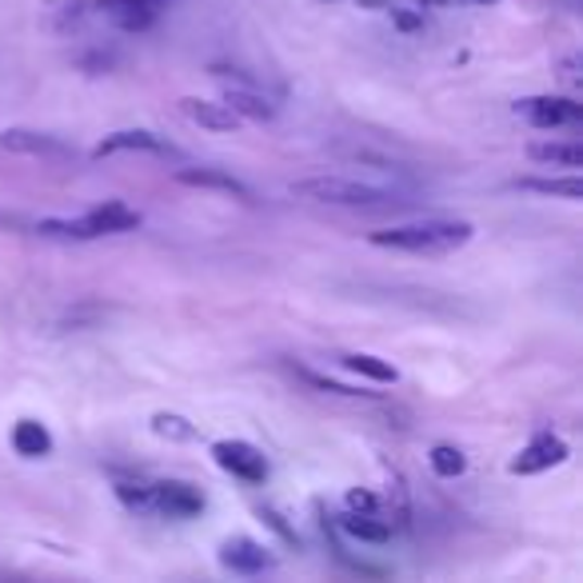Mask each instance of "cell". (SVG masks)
<instances>
[{
  "label": "cell",
  "mask_w": 583,
  "mask_h": 583,
  "mask_svg": "<svg viewBox=\"0 0 583 583\" xmlns=\"http://www.w3.org/2000/svg\"><path fill=\"white\" fill-rule=\"evenodd\" d=\"M340 364H344L347 372L376 380V384H396V380H400V372L392 368V364L380 360V356H368V352H352V356H344Z\"/></svg>",
  "instance_id": "cell-18"
},
{
  "label": "cell",
  "mask_w": 583,
  "mask_h": 583,
  "mask_svg": "<svg viewBox=\"0 0 583 583\" xmlns=\"http://www.w3.org/2000/svg\"><path fill=\"white\" fill-rule=\"evenodd\" d=\"M220 563L228 571H237V575H261L264 568H273V556L264 552V544L237 535V540L220 544Z\"/></svg>",
  "instance_id": "cell-9"
},
{
  "label": "cell",
  "mask_w": 583,
  "mask_h": 583,
  "mask_svg": "<svg viewBox=\"0 0 583 583\" xmlns=\"http://www.w3.org/2000/svg\"><path fill=\"white\" fill-rule=\"evenodd\" d=\"M0 149L16 152V156H37V161H68L73 149L61 144L49 132H33V128H4L0 132Z\"/></svg>",
  "instance_id": "cell-6"
},
{
  "label": "cell",
  "mask_w": 583,
  "mask_h": 583,
  "mask_svg": "<svg viewBox=\"0 0 583 583\" xmlns=\"http://www.w3.org/2000/svg\"><path fill=\"white\" fill-rule=\"evenodd\" d=\"M516 112L535 128H571L583 121V104L568 97H528L516 104Z\"/></svg>",
  "instance_id": "cell-4"
},
{
  "label": "cell",
  "mask_w": 583,
  "mask_h": 583,
  "mask_svg": "<svg viewBox=\"0 0 583 583\" xmlns=\"http://www.w3.org/2000/svg\"><path fill=\"white\" fill-rule=\"evenodd\" d=\"M468 4H496V0H468Z\"/></svg>",
  "instance_id": "cell-26"
},
{
  "label": "cell",
  "mask_w": 583,
  "mask_h": 583,
  "mask_svg": "<svg viewBox=\"0 0 583 583\" xmlns=\"http://www.w3.org/2000/svg\"><path fill=\"white\" fill-rule=\"evenodd\" d=\"M520 188L528 192H540V197H563V200H583V180L580 176H563V180H535V176H523Z\"/></svg>",
  "instance_id": "cell-19"
},
{
  "label": "cell",
  "mask_w": 583,
  "mask_h": 583,
  "mask_svg": "<svg viewBox=\"0 0 583 583\" xmlns=\"http://www.w3.org/2000/svg\"><path fill=\"white\" fill-rule=\"evenodd\" d=\"M224 104L237 112L240 121H256V125H268V121H276V104H273V100L256 97V92H244V88H228Z\"/></svg>",
  "instance_id": "cell-16"
},
{
  "label": "cell",
  "mask_w": 583,
  "mask_h": 583,
  "mask_svg": "<svg viewBox=\"0 0 583 583\" xmlns=\"http://www.w3.org/2000/svg\"><path fill=\"white\" fill-rule=\"evenodd\" d=\"M292 192L316 204H344V208H372V204H388L392 192L364 180H347V176H304L292 185Z\"/></svg>",
  "instance_id": "cell-3"
},
{
  "label": "cell",
  "mask_w": 583,
  "mask_h": 583,
  "mask_svg": "<svg viewBox=\"0 0 583 583\" xmlns=\"http://www.w3.org/2000/svg\"><path fill=\"white\" fill-rule=\"evenodd\" d=\"M347 511H376L372 492H347Z\"/></svg>",
  "instance_id": "cell-23"
},
{
  "label": "cell",
  "mask_w": 583,
  "mask_h": 583,
  "mask_svg": "<svg viewBox=\"0 0 583 583\" xmlns=\"http://www.w3.org/2000/svg\"><path fill=\"white\" fill-rule=\"evenodd\" d=\"M180 112H185L192 125L208 128V132H237L240 116L224 100H200V97H185L180 100Z\"/></svg>",
  "instance_id": "cell-8"
},
{
  "label": "cell",
  "mask_w": 583,
  "mask_h": 583,
  "mask_svg": "<svg viewBox=\"0 0 583 583\" xmlns=\"http://www.w3.org/2000/svg\"><path fill=\"white\" fill-rule=\"evenodd\" d=\"M428 464H432V472L440 476V480H456V476H464V468H468L464 452L452 447V444H435L432 456H428Z\"/></svg>",
  "instance_id": "cell-21"
},
{
  "label": "cell",
  "mask_w": 583,
  "mask_h": 583,
  "mask_svg": "<svg viewBox=\"0 0 583 583\" xmlns=\"http://www.w3.org/2000/svg\"><path fill=\"white\" fill-rule=\"evenodd\" d=\"M137 224H140V212L112 200V204L92 208L80 220H40L37 232L40 237H64V240H97V237H116V232H132Z\"/></svg>",
  "instance_id": "cell-2"
},
{
  "label": "cell",
  "mask_w": 583,
  "mask_h": 583,
  "mask_svg": "<svg viewBox=\"0 0 583 583\" xmlns=\"http://www.w3.org/2000/svg\"><path fill=\"white\" fill-rule=\"evenodd\" d=\"M212 456H216V464H220L224 472L244 480V484H264L268 480L264 456L252 444H244V440H220V444H212Z\"/></svg>",
  "instance_id": "cell-5"
},
{
  "label": "cell",
  "mask_w": 583,
  "mask_h": 583,
  "mask_svg": "<svg viewBox=\"0 0 583 583\" xmlns=\"http://www.w3.org/2000/svg\"><path fill=\"white\" fill-rule=\"evenodd\" d=\"M176 180L188 188H212V192H228V197H240V200L252 197L237 176L220 173V168H176Z\"/></svg>",
  "instance_id": "cell-13"
},
{
  "label": "cell",
  "mask_w": 583,
  "mask_h": 583,
  "mask_svg": "<svg viewBox=\"0 0 583 583\" xmlns=\"http://www.w3.org/2000/svg\"><path fill=\"white\" fill-rule=\"evenodd\" d=\"M420 25H423V16H416V13H396V28H404V33H416Z\"/></svg>",
  "instance_id": "cell-25"
},
{
  "label": "cell",
  "mask_w": 583,
  "mask_h": 583,
  "mask_svg": "<svg viewBox=\"0 0 583 583\" xmlns=\"http://www.w3.org/2000/svg\"><path fill=\"white\" fill-rule=\"evenodd\" d=\"M116 152H156V156H173V149L164 144L156 132H144V128H125V132H112V137H104L92 149V156L97 161H104V156H116Z\"/></svg>",
  "instance_id": "cell-10"
},
{
  "label": "cell",
  "mask_w": 583,
  "mask_h": 583,
  "mask_svg": "<svg viewBox=\"0 0 583 583\" xmlns=\"http://www.w3.org/2000/svg\"><path fill=\"white\" fill-rule=\"evenodd\" d=\"M97 9H104V13L125 28V33H144V28L156 21L161 0H100Z\"/></svg>",
  "instance_id": "cell-12"
},
{
  "label": "cell",
  "mask_w": 583,
  "mask_h": 583,
  "mask_svg": "<svg viewBox=\"0 0 583 583\" xmlns=\"http://www.w3.org/2000/svg\"><path fill=\"white\" fill-rule=\"evenodd\" d=\"M568 459V444L559 435H535L532 444L523 447L520 456L511 459V472L516 476H535L547 472V468H559Z\"/></svg>",
  "instance_id": "cell-7"
},
{
  "label": "cell",
  "mask_w": 583,
  "mask_h": 583,
  "mask_svg": "<svg viewBox=\"0 0 583 583\" xmlns=\"http://www.w3.org/2000/svg\"><path fill=\"white\" fill-rule=\"evenodd\" d=\"M152 432L161 435V440H173V444L197 440V428H192L185 416H176V411H156V416H152Z\"/></svg>",
  "instance_id": "cell-20"
},
{
  "label": "cell",
  "mask_w": 583,
  "mask_h": 583,
  "mask_svg": "<svg viewBox=\"0 0 583 583\" xmlns=\"http://www.w3.org/2000/svg\"><path fill=\"white\" fill-rule=\"evenodd\" d=\"M13 447L16 456L25 459H45L52 452V435L40 420H16L13 428Z\"/></svg>",
  "instance_id": "cell-15"
},
{
  "label": "cell",
  "mask_w": 583,
  "mask_h": 583,
  "mask_svg": "<svg viewBox=\"0 0 583 583\" xmlns=\"http://www.w3.org/2000/svg\"><path fill=\"white\" fill-rule=\"evenodd\" d=\"M528 156L535 164H552V168H580L583 164V149L580 144H571V140H535L528 144Z\"/></svg>",
  "instance_id": "cell-14"
},
{
  "label": "cell",
  "mask_w": 583,
  "mask_h": 583,
  "mask_svg": "<svg viewBox=\"0 0 583 583\" xmlns=\"http://www.w3.org/2000/svg\"><path fill=\"white\" fill-rule=\"evenodd\" d=\"M261 520H268V523H273V528H276V532H280V535H284L288 544H296V535L288 532V528H284V520H280V516H276V511H268V508H264V511H261Z\"/></svg>",
  "instance_id": "cell-24"
},
{
  "label": "cell",
  "mask_w": 583,
  "mask_h": 583,
  "mask_svg": "<svg viewBox=\"0 0 583 583\" xmlns=\"http://www.w3.org/2000/svg\"><path fill=\"white\" fill-rule=\"evenodd\" d=\"M116 496L125 499L128 508H149V504H152V487H140V484H116Z\"/></svg>",
  "instance_id": "cell-22"
},
{
  "label": "cell",
  "mask_w": 583,
  "mask_h": 583,
  "mask_svg": "<svg viewBox=\"0 0 583 583\" xmlns=\"http://www.w3.org/2000/svg\"><path fill=\"white\" fill-rule=\"evenodd\" d=\"M376 249H396L411 256H440V252H456L472 240V224L468 220H420V224H400L368 237Z\"/></svg>",
  "instance_id": "cell-1"
},
{
  "label": "cell",
  "mask_w": 583,
  "mask_h": 583,
  "mask_svg": "<svg viewBox=\"0 0 583 583\" xmlns=\"http://www.w3.org/2000/svg\"><path fill=\"white\" fill-rule=\"evenodd\" d=\"M152 504L173 520H192V516L204 511V496L188 484H156L152 487Z\"/></svg>",
  "instance_id": "cell-11"
},
{
  "label": "cell",
  "mask_w": 583,
  "mask_h": 583,
  "mask_svg": "<svg viewBox=\"0 0 583 583\" xmlns=\"http://www.w3.org/2000/svg\"><path fill=\"white\" fill-rule=\"evenodd\" d=\"M352 540H360V544H388L392 540V528L384 520H376V511H347L344 520H340Z\"/></svg>",
  "instance_id": "cell-17"
}]
</instances>
